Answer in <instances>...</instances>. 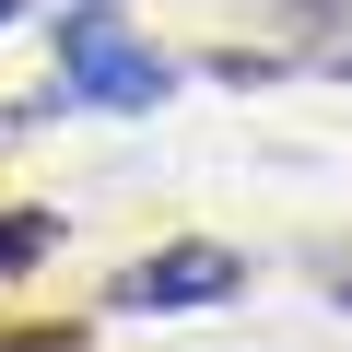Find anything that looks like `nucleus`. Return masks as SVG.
Here are the masks:
<instances>
[{"instance_id":"4","label":"nucleus","mask_w":352,"mask_h":352,"mask_svg":"<svg viewBox=\"0 0 352 352\" xmlns=\"http://www.w3.org/2000/svg\"><path fill=\"white\" fill-rule=\"evenodd\" d=\"M0 24H12V0H0Z\"/></svg>"},{"instance_id":"1","label":"nucleus","mask_w":352,"mask_h":352,"mask_svg":"<svg viewBox=\"0 0 352 352\" xmlns=\"http://www.w3.org/2000/svg\"><path fill=\"white\" fill-rule=\"evenodd\" d=\"M59 71H71V94H94V106H164V82H176L153 47H129L106 12H71V24H59Z\"/></svg>"},{"instance_id":"3","label":"nucleus","mask_w":352,"mask_h":352,"mask_svg":"<svg viewBox=\"0 0 352 352\" xmlns=\"http://www.w3.org/2000/svg\"><path fill=\"white\" fill-rule=\"evenodd\" d=\"M36 247H47V223H12V212H0V270H24Z\"/></svg>"},{"instance_id":"2","label":"nucleus","mask_w":352,"mask_h":352,"mask_svg":"<svg viewBox=\"0 0 352 352\" xmlns=\"http://www.w3.org/2000/svg\"><path fill=\"white\" fill-rule=\"evenodd\" d=\"M200 294H235V258H223V247H164V258H141V270L118 282L129 317H176V305H200Z\"/></svg>"}]
</instances>
